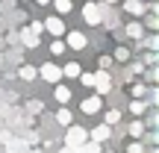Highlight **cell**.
<instances>
[{
	"label": "cell",
	"mask_w": 159,
	"mask_h": 153,
	"mask_svg": "<svg viewBox=\"0 0 159 153\" xmlns=\"http://www.w3.org/2000/svg\"><path fill=\"white\" fill-rule=\"evenodd\" d=\"M85 138H89V130L68 124V136H65V144H68V147H80V144H83Z\"/></svg>",
	"instance_id": "cell-1"
},
{
	"label": "cell",
	"mask_w": 159,
	"mask_h": 153,
	"mask_svg": "<svg viewBox=\"0 0 159 153\" xmlns=\"http://www.w3.org/2000/svg\"><path fill=\"white\" fill-rule=\"evenodd\" d=\"M91 88H97V94H109V88H112V77H109V71L106 68H100L94 74V85H91Z\"/></svg>",
	"instance_id": "cell-2"
},
{
	"label": "cell",
	"mask_w": 159,
	"mask_h": 153,
	"mask_svg": "<svg viewBox=\"0 0 159 153\" xmlns=\"http://www.w3.org/2000/svg\"><path fill=\"white\" fill-rule=\"evenodd\" d=\"M100 15H103V6H100V3H91V0H89V3L83 6L85 24H94V27H97V24H100Z\"/></svg>",
	"instance_id": "cell-3"
},
{
	"label": "cell",
	"mask_w": 159,
	"mask_h": 153,
	"mask_svg": "<svg viewBox=\"0 0 159 153\" xmlns=\"http://www.w3.org/2000/svg\"><path fill=\"white\" fill-rule=\"evenodd\" d=\"M65 47H71V50H85V47H89V38H85V33H80V29L68 33V38H65Z\"/></svg>",
	"instance_id": "cell-4"
},
{
	"label": "cell",
	"mask_w": 159,
	"mask_h": 153,
	"mask_svg": "<svg viewBox=\"0 0 159 153\" xmlns=\"http://www.w3.org/2000/svg\"><path fill=\"white\" fill-rule=\"evenodd\" d=\"M41 79H47V83H59V79H62V68H59L56 62H44V65H41Z\"/></svg>",
	"instance_id": "cell-5"
},
{
	"label": "cell",
	"mask_w": 159,
	"mask_h": 153,
	"mask_svg": "<svg viewBox=\"0 0 159 153\" xmlns=\"http://www.w3.org/2000/svg\"><path fill=\"white\" fill-rule=\"evenodd\" d=\"M41 24H44V29H47L50 35H56V38H59V35L65 33V24H62V18H59V15L47 18V21H41Z\"/></svg>",
	"instance_id": "cell-6"
},
{
	"label": "cell",
	"mask_w": 159,
	"mask_h": 153,
	"mask_svg": "<svg viewBox=\"0 0 159 153\" xmlns=\"http://www.w3.org/2000/svg\"><path fill=\"white\" fill-rule=\"evenodd\" d=\"M124 12H127V15H133V18H139V15L148 12V6H144L142 0H124Z\"/></svg>",
	"instance_id": "cell-7"
},
{
	"label": "cell",
	"mask_w": 159,
	"mask_h": 153,
	"mask_svg": "<svg viewBox=\"0 0 159 153\" xmlns=\"http://www.w3.org/2000/svg\"><path fill=\"white\" fill-rule=\"evenodd\" d=\"M109 138H112V127L109 124H100L91 130V142H109Z\"/></svg>",
	"instance_id": "cell-8"
},
{
	"label": "cell",
	"mask_w": 159,
	"mask_h": 153,
	"mask_svg": "<svg viewBox=\"0 0 159 153\" xmlns=\"http://www.w3.org/2000/svg\"><path fill=\"white\" fill-rule=\"evenodd\" d=\"M83 112H85V115H94V112H100V94H91V97H85V100H83Z\"/></svg>",
	"instance_id": "cell-9"
},
{
	"label": "cell",
	"mask_w": 159,
	"mask_h": 153,
	"mask_svg": "<svg viewBox=\"0 0 159 153\" xmlns=\"http://www.w3.org/2000/svg\"><path fill=\"white\" fill-rule=\"evenodd\" d=\"M127 38H136V41H142V35H144V24H139V21H133V24H127Z\"/></svg>",
	"instance_id": "cell-10"
},
{
	"label": "cell",
	"mask_w": 159,
	"mask_h": 153,
	"mask_svg": "<svg viewBox=\"0 0 159 153\" xmlns=\"http://www.w3.org/2000/svg\"><path fill=\"white\" fill-rule=\"evenodd\" d=\"M21 41H24L27 47H39V33H33L30 27H24V29H21Z\"/></svg>",
	"instance_id": "cell-11"
},
{
	"label": "cell",
	"mask_w": 159,
	"mask_h": 153,
	"mask_svg": "<svg viewBox=\"0 0 159 153\" xmlns=\"http://www.w3.org/2000/svg\"><path fill=\"white\" fill-rule=\"evenodd\" d=\"M148 109H150V103L142 100V97H133V100H130V112H133V115H144Z\"/></svg>",
	"instance_id": "cell-12"
},
{
	"label": "cell",
	"mask_w": 159,
	"mask_h": 153,
	"mask_svg": "<svg viewBox=\"0 0 159 153\" xmlns=\"http://www.w3.org/2000/svg\"><path fill=\"white\" fill-rule=\"evenodd\" d=\"M142 71H144V62H133V65H127V71H124V79L130 83V79L136 77V74H142Z\"/></svg>",
	"instance_id": "cell-13"
},
{
	"label": "cell",
	"mask_w": 159,
	"mask_h": 153,
	"mask_svg": "<svg viewBox=\"0 0 159 153\" xmlns=\"http://www.w3.org/2000/svg\"><path fill=\"white\" fill-rule=\"evenodd\" d=\"M56 100L62 103V106L71 100V88H68V85H59V83H56Z\"/></svg>",
	"instance_id": "cell-14"
},
{
	"label": "cell",
	"mask_w": 159,
	"mask_h": 153,
	"mask_svg": "<svg viewBox=\"0 0 159 153\" xmlns=\"http://www.w3.org/2000/svg\"><path fill=\"white\" fill-rule=\"evenodd\" d=\"M80 71H83V68H80L77 62H68V65L62 68V77H71V79H77V77H80Z\"/></svg>",
	"instance_id": "cell-15"
},
{
	"label": "cell",
	"mask_w": 159,
	"mask_h": 153,
	"mask_svg": "<svg viewBox=\"0 0 159 153\" xmlns=\"http://www.w3.org/2000/svg\"><path fill=\"white\" fill-rule=\"evenodd\" d=\"M127 133H130L133 138H142V133H144V124H142V121H130V127H127Z\"/></svg>",
	"instance_id": "cell-16"
},
{
	"label": "cell",
	"mask_w": 159,
	"mask_h": 153,
	"mask_svg": "<svg viewBox=\"0 0 159 153\" xmlns=\"http://www.w3.org/2000/svg\"><path fill=\"white\" fill-rule=\"evenodd\" d=\"M53 6H56L59 15H68V12L74 9V3H71V0H53Z\"/></svg>",
	"instance_id": "cell-17"
},
{
	"label": "cell",
	"mask_w": 159,
	"mask_h": 153,
	"mask_svg": "<svg viewBox=\"0 0 159 153\" xmlns=\"http://www.w3.org/2000/svg\"><path fill=\"white\" fill-rule=\"evenodd\" d=\"M56 121H59V124H62V127H68V124H71V121H74V115H71V112H68V109H65V106H62V109H59V112H56Z\"/></svg>",
	"instance_id": "cell-18"
},
{
	"label": "cell",
	"mask_w": 159,
	"mask_h": 153,
	"mask_svg": "<svg viewBox=\"0 0 159 153\" xmlns=\"http://www.w3.org/2000/svg\"><path fill=\"white\" fill-rule=\"evenodd\" d=\"M103 121H106L109 127H112V124H118V121H121V112H118V109H109V112L103 115Z\"/></svg>",
	"instance_id": "cell-19"
},
{
	"label": "cell",
	"mask_w": 159,
	"mask_h": 153,
	"mask_svg": "<svg viewBox=\"0 0 159 153\" xmlns=\"http://www.w3.org/2000/svg\"><path fill=\"white\" fill-rule=\"evenodd\" d=\"M144 27H148V29H150V33H156V29H159V18L153 15V12H150V15H148V18H144Z\"/></svg>",
	"instance_id": "cell-20"
},
{
	"label": "cell",
	"mask_w": 159,
	"mask_h": 153,
	"mask_svg": "<svg viewBox=\"0 0 159 153\" xmlns=\"http://www.w3.org/2000/svg\"><path fill=\"white\" fill-rule=\"evenodd\" d=\"M35 71H39V68H33V65H24V68H21V79H27V83H30V79H35Z\"/></svg>",
	"instance_id": "cell-21"
},
{
	"label": "cell",
	"mask_w": 159,
	"mask_h": 153,
	"mask_svg": "<svg viewBox=\"0 0 159 153\" xmlns=\"http://www.w3.org/2000/svg\"><path fill=\"white\" fill-rule=\"evenodd\" d=\"M144 47H148V50H159V35L156 33L148 35V38H144Z\"/></svg>",
	"instance_id": "cell-22"
},
{
	"label": "cell",
	"mask_w": 159,
	"mask_h": 153,
	"mask_svg": "<svg viewBox=\"0 0 159 153\" xmlns=\"http://www.w3.org/2000/svg\"><path fill=\"white\" fill-rule=\"evenodd\" d=\"M50 53H53V56H62V53H65V41H53V44H50Z\"/></svg>",
	"instance_id": "cell-23"
},
{
	"label": "cell",
	"mask_w": 159,
	"mask_h": 153,
	"mask_svg": "<svg viewBox=\"0 0 159 153\" xmlns=\"http://www.w3.org/2000/svg\"><path fill=\"white\" fill-rule=\"evenodd\" d=\"M77 79L85 85V88H91V85H94V74H83V71H80V77H77Z\"/></svg>",
	"instance_id": "cell-24"
},
{
	"label": "cell",
	"mask_w": 159,
	"mask_h": 153,
	"mask_svg": "<svg viewBox=\"0 0 159 153\" xmlns=\"http://www.w3.org/2000/svg\"><path fill=\"white\" fill-rule=\"evenodd\" d=\"M130 94H133V97H144V94H148V88H144L142 83H136V85L130 88Z\"/></svg>",
	"instance_id": "cell-25"
},
{
	"label": "cell",
	"mask_w": 159,
	"mask_h": 153,
	"mask_svg": "<svg viewBox=\"0 0 159 153\" xmlns=\"http://www.w3.org/2000/svg\"><path fill=\"white\" fill-rule=\"evenodd\" d=\"M115 59H118V62H127V59H130V50H127V47H118V50H115Z\"/></svg>",
	"instance_id": "cell-26"
},
{
	"label": "cell",
	"mask_w": 159,
	"mask_h": 153,
	"mask_svg": "<svg viewBox=\"0 0 159 153\" xmlns=\"http://www.w3.org/2000/svg\"><path fill=\"white\" fill-rule=\"evenodd\" d=\"M127 153H144V147L139 144V138H136V142H130V144H127Z\"/></svg>",
	"instance_id": "cell-27"
},
{
	"label": "cell",
	"mask_w": 159,
	"mask_h": 153,
	"mask_svg": "<svg viewBox=\"0 0 159 153\" xmlns=\"http://www.w3.org/2000/svg\"><path fill=\"white\" fill-rule=\"evenodd\" d=\"M142 136H144V142H153V144L159 142V133L156 130H148V133H142Z\"/></svg>",
	"instance_id": "cell-28"
},
{
	"label": "cell",
	"mask_w": 159,
	"mask_h": 153,
	"mask_svg": "<svg viewBox=\"0 0 159 153\" xmlns=\"http://www.w3.org/2000/svg\"><path fill=\"white\" fill-rule=\"evenodd\" d=\"M159 62V56H156V50H150L148 56H144V65H156Z\"/></svg>",
	"instance_id": "cell-29"
},
{
	"label": "cell",
	"mask_w": 159,
	"mask_h": 153,
	"mask_svg": "<svg viewBox=\"0 0 159 153\" xmlns=\"http://www.w3.org/2000/svg\"><path fill=\"white\" fill-rule=\"evenodd\" d=\"M30 29H33V33H44V24H41V21H33V24H30Z\"/></svg>",
	"instance_id": "cell-30"
},
{
	"label": "cell",
	"mask_w": 159,
	"mask_h": 153,
	"mask_svg": "<svg viewBox=\"0 0 159 153\" xmlns=\"http://www.w3.org/2000/svg\"><path fill=\"white\" fill-rule=\"evenodd\" d=\"M156 124H159V115H156V112H150V115H148V127H150V130H153Z\"/></svg>",
	"instance_id": "cell-31"
},
{
	"label": "cell",
	"mask_w": 159,
	"mask_h": 153,
	"mask_svg": "<svg viewBox=\"0 0 159 153\" xmlns=\"http://www.w3.org/2000/svg\"><path fill=\"white\" fill-rule=\"evenodd\" d=\"M112 65V56H100V68H109Z\"/></svg>",
	"instance_id": "cell-32"
},
{
	"label": "cell",
	"mask_w": 159,
	"mask_h": 153,
	"mask_svg": "<svg viewBox=\"0 0 159 153\" xmlns=\"http://www.w3.org/2000/svg\"><path fill=\"white\" fill-rule=\"evenodd\" d=\"M59 153H74V147H68V144H65V147H62V150H59Z\"/></svg>",
	"instance_id": "cell-33"
},
{
	"label": "cell",
	"mask_w": 159,
	"mask_h": 153,
	"mask_svg": "<svg viewBox=\"0 0 159 153\" xmlns=\"http://www.w3.org/2000/svg\"><path fill=\"white\" fill-rule=\"evenodd\" d=\"M103 3H106V6H112V3H118V0H103Z\"/></svg>",
	"instance_id": "cell-34"
},
{
	"label": "cell",
	"mask_w": 159,
	"mask_h": 153,
	"mask_svg": "<svg viewBox=\"0 0 159 153\" xmlns=\"http://www.w3.org/2000/svg\"><path fill=\"white\" fill-rule=\"evenodd\" d=\"M35 3H41V6H44V3H50V0H35Z\"/></svg>",
	"instance_id": "cell-35"
},
{
	"label": "cell",
	"mask_w": 159,
	"mask_h": 153,
	"mask_svg": "<svg viewBox=\"0 0 159 153\" xmlns=\"http://www.w3.org/2000/svg\"><path fill=\"white\" fill-rule=\"evenodd\" d=\"M100 153H103V150H100ZM109 153H112V150H109Z\"/></svg>",
	"instance_id": "cell-36"
}]
</instances>
